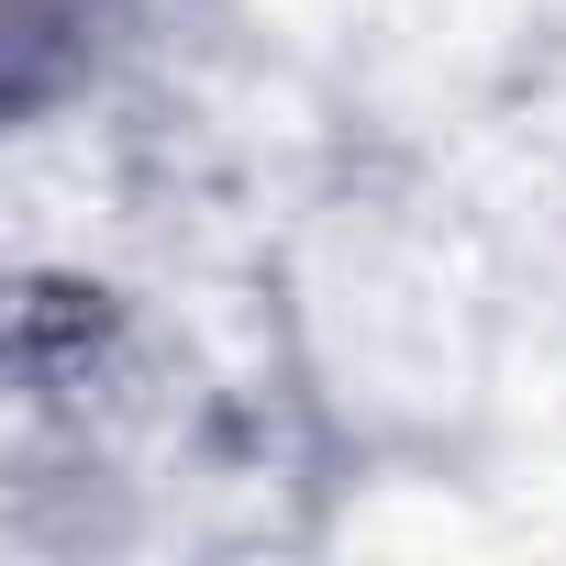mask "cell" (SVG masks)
Listing matches in <instances>:
<instances>
[{"label":"cell","mask_w":566,"mask_h":566,"mask_svg":"<svg viewBox=\"0 0 566 566\" xmlns=\"http://www.w3.org/2000/svg\"><path fill=\"white\" fill-rule=\"evenodd\" d=\"M189 0H0V123L23 145L101 112L134 67L167 56Z\"/></svg>","instance_id":"cell-1"}]
</instances>
